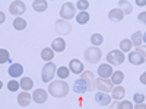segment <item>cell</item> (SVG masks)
Masks as SVG:
<instances>
[{"label":"cell","mask_w":146,"mask_h":109,"mask_svg":"<svg viewBox=\"0 0 146 109\" xmlns=\"http://www.w3.org/2000/svg\"><path fill=\"white\" fill-rule=\"evenodd\" d=\"M48 93H50L53 98H57V99L66 98L67 93H69V84L64 80L51 81L50 86H48Z\"/></svg>","instance_id":"obj_1"},{"label":"cell","mask_w":146,"mask_h":109,"mask_svg":"<svg viewBox=\"0 0 146 109\" xmlns=\"http://www.w3.org/2000/svg\"><path fill=\"white\" fill-rule=\"evenodd\" d=\"M101 57H102V53L98 47H89L85 50V60L89 64H96L101 60Z\"/></svg>","instance_id":"obj_2"},{"label":"cell","mask_w":146,"mask_h":109,"mask_svg":"<svg viewBox=\"0 0 146 109\" xmlns=\"http://www.w3.org/2000/svg\"><path fill=\"white\" fill-rule=\"evenodd\" d=\"M145 54H146V53H145V48L137 47L136 51H131V53L129 54V61H130L131 64H135V66L145 64V60H146Z\"/></svg>","instance_id":"obj_3"},{"label":"cell","mask_w":146,"mask_h":109,"mask_svg":"<svg viewBox=\"0 0 146 109\" xmlns=\"http://www.w3.org/2000/svg\"><path fill=\"white\" fill-rule=\"evenodd\" d=\"M60 16L63 18V20H69L72 18L76 16V6L72 2H66L62 6V10H60Z\"/></svg>","instance_id":"obj_4"},{"label":"cell","mask_w":146,"mask_h":109,"mask_svg":"<svg viewBox=\"0 0 146 109\" xmlns=\"http://www.w3.org/2000/svg\"><path fill=\"white\" fill-rule=\"evenodd\" d=\"M54 76H56V64H54V63H47V64L42 67V73H41L42 81H44V83L51 81Z\"/></svg>","instance_id":"obj_5"},{"label":"cell","mask_w":146,"mask_h":109,"mask_svg":"<svg viewBox=\"0 0 146 109\" xmlns=\"http://www.w3.org/2000/svg\"><path fill=\"white\" fill-rule=\"evenodd\" d=\"M124 60H126L124 53L117 51V50H114V51H110V53L107 54V61H108L110 64L118 66V64H123V63H124Z\"/></svg>","instance_id":"obj_6"},{"label":"cell","mask_w":146,"mask_h":109,"mask_svg":"<svg viewBox=\"0 0 146 109\" xmlns=\"http://www.w3.org/2000/svg\"><path fill=\"white\" fill-rule=\"evenodd\" d=\"M27 10V6H25V3L23 2H21V0H16V2H12L10 5H9V12L13 16H21L23 12Z\"/></svg>","instance_id":"obj_7"},{"label":"cell","mask_w":146,"mask_h":109,"mask_svg":"<svg viewBox=\"0 0 146 109\" xmlns=\"http://www.w3.org/2000/svg\"><path fill=\"white\" fill-rule=\"evenodd\" d=\"M95 87L98 89L100 92H104V93H108L113 90V83L110 81L108 79H102V77H98L95 80Z\"/></svg>","instance_id":"obj_8"},{"label":"cell","mask_w":146,"mask_h":109,"mask_svg":"<svg viewBox=\"0 0 146 109\" xmlns=\"http://www.w3.org/2000/svg\"><path fill=\"white\" fill-rule=\"evenodd\" d=\"M56 31H57L60 35H67V33H70V31H72V25H70L67 20L60 19V20L56 22Z\"/></svg>","instance_id":"obj_9"},{"label":"cell","mask_w":146,"mask_h":109,"mask_svg":"<svg viewBox=\"0 0 146 109\" xmlns=\"http://www.w3.org/2000/svg\"><path fill=\"white\" fill-rule=\"evenodd\" d=\"M82 74V79L86 81V84H88V92H94V89H95V79H94V73L92 71H82L80 73Z\"/></svg>","instance_id":"obj_10"},{"label":"cell","mask_w":146,"mask_h":109,"mask_svg":"<svg viewBox=\"0 0 146 109\" xmlns=\"http://www.w3.org/2000/svg\"><path fill=\"white\" fill-rule=\"evenodd\" d=\"M73 92L78 93V95H83L85 92H88V84L82 77L78 79L75 83H73Z\"/></svg>","instance_id":"obj_11"},{"label":"cell","mask_w":146,"mask_h":109,"mask_svg":"<svg viewBox=\"0 0 146 109\" xmlns=\"http://www.w3.org/2000/svg\"><path fill=\"white\" fill-rule=\"evenodd\" d=\"M47 98H48V95L44 89H36L32 93V100H35V103H44L47 102Z\"/></svg>","instance_id":"obj_12"},{"label":"cell","mask_w":146,"mask_h":109,"mask_svg":"<svg viewBox=\"0 0 146 109\" xmlns=\"http://www.w3.org/2000/svg\"><path fill=\"white\" fill-rule=\"evenodd\" d=\"M95 102L101 106H108L111 103V98L104 92H98V93H95Z\"/></svg>","instance_id":"obj_13"},{"label":"cell","mask_w":146,"mask_h":109,"mask_svg":"<svg viewBox=\"0 0 146 109\" xmlns=\"http://www.w3.org/2000/svg\"><path fill=\"white\" fill-rule=\"evenodd\" d=\"M22 73H23V66L19 63H13L9 67V76H12V77H19V76H22Z\"/></svg>","instance_id":"obj_14"},{"label":"cell","mask_w":146,"mask_h":109,"mask_svg":"<svg viewBox=\"0 0 146 109\" xmlns=\"http://www.w3.org/2000/svg\"><path fill=\"white\" fill-rule=\"evenodd\" d=\"M98 74H100V77H102V79L111 77V74H113L111 66H110V64H101V66L98 67Z\"/></svg>","instance_id":"obj_15"},{"label":"cell","mask_w":146,"mask_h":109,"mask_svg":"<svg viewBox=\"0 0 146 109\" xmlns=\"http://www.w3.org/2000/svg\"><path fill=\"white\" fill-rule=\"evenodd\" d=\"M123 18H124V13L120 9H113L108 13V19L111 22H120V20H123Z\"/></svg>","instance_id":"obj_16"},{"label":"cell","mask_w":146,"mask_h":109,"mask_svg":"<svg viewBox=\"0 0 146 109\" xmlns=\"http://www.w3.org/2000/svg\"><path fill=\"white\" fill-rule=\"evenodd\" d=\"M51 50L56 53H62V51H64L66 50V41L64 39H62V38H57V39H54L53 41V44H51Z\"/></svg>","instance_id":"obj_17"},{"label":"cell","mask_w":146,"mask_h":109,"mask_svg":"<svg viewBox=\"0 0 146 109\" xmlns=\"http://www.w3.org/2000/svg\"><path fill=\"white\" fill-rule=\"evenodd\" d=\"M31 100H32V96L28 92H22L18 95V103L21 106H28L31 103Z\"/></svg>","instance_id":"obj_18"},{"label":"cell","mask_w":146,"mask_h":109,"mask_svg":"<svg viewBox=\"0 0 146 109\" xmlns=\"http://www.w3.org/2000/svg\"><path fill=\"white\" fill-rule=\"evenodd\" d=\"M70 71H73L75 74H80V73L83 71V63L79 61V60L73 58L70 61Z\"/></svg>","instance_id":"obj_19"},{"label":"cell","mask_w":146,"mask_h":109,"mask_svg":"<svg viewBox=\"0 0 146 109\" xmlns=\"http://www.w3.org/2000/svg\"><path fill=\"white\" fill-rule=\"evenodd\" d=\"M113 96H111V99H115V100H121L124 98V95H126V90H124V87L123 86H115V87H113Z\"/></svg>","instance_id":"obj_20"},{"label":"cell","mask_w":146,"mask_h":109,"mask_svg":"<svg viewBox=\"0 0 146 109\" xmlns=\"http://www.w3.org/2000/svg\"><path fill=\"white\" fill-rule=\"evenodd\" d=\"M19 87H22L23 92L31 90V89L34 87V81H32V79H29V77H22L21 81H19Z\"/></svg>","instance_id":"obj_21"},{"label":"cell","mask_w":146,"mask_h":109,"mask_svg":"<svg viewBox=\"0 0 146 109\" xmlns=\"http://www.w3.org/2000/svg\"><path fill=\"white\" fill-rule=\"evenodd\" d=\"M32 7H34L35 12H44V10H47L48 3H47V0H34Z\"/></svg>","instance_id":"obj_22"},{"label":"cell","mask_w":146,"mask_h":109,"mask_svg":"<svg viewBox=\"0 0 146 109\" xmlns=\"http://www.w3.org/2000/svg\"><path fill=\"white\" fill-rule=\"evenodd\" d=\"M143 38H145V33L143 32H140V31L135 32V33H133V36H131V45L140 47V44H143V41H145Z\"/></svg>","instance_id":"obj_23"},{"label":"cell","mask_w":146,"mask_h":109,"mask_svg":"<svg viewBox=\"0 0 146 109\" xmlns=\"http://www.w3.org/2000/svg\"><path fill=\"white\" fill-rule=\"evenodd\" d=\"M124 80V73L123 71H113V74H111V83L113 84H121Z\"/></svg>","instance_id":"obj_24"},{"label":"cell","mask_w":146,"mask_h":109,"mask_svg":"<svg viewBox=\"0 0 146 109\" xmlns=\"http://www.w3.org/2000/svg\"><path fill=\"white\" fill-rule=\"evenodd\" d=\"M41 58L44 60V61L50 63L51 60L54 58V51L51 50V48H44V50L41 51Z\"/></svg>","instance_id":"obj_25"},{"label":"cell","mask_w":146,"mask_h":109,"mask_svg":"<svg viewBox=\"0 0 146 109\" xmlns=\"http://www.w3.org/2000/svg\"><path fill=\"white\" fill-rule=\"evenodd\" d=\"M75 18H76V22L79 23V25H85V23L89 22V18H91V16L86 13V12H79Z\"/></svg>","instance_id":"obj_26"},{"label":"cell","mask_w":146,"mask_h":109,"mask_svg":"<svg viewBox=\"0 0 146 109\" xmlns=\"http://www.w3.org/2000/svg\"><path fill=\"white\" fill-rule=\"evenodd\" d=\"M13 28L16 31H23L27 28V20L23 19V18H15L13 20Z\"/></svg>","instance_id":"obj_27"},{"label":"cell","mask_w":146,"mask_h":109,"mask_svg":"<svg viewBox=\"0 0 146 109\" xmlns=\"http://www.w3.org/2000/svg\"><path fill=\"white\" fill-rule=\"evenodd\" d=\"M57 76H58V79H60V80L67 79V77L70 76V70H69V67H66V66L58 67V70H57Z\"/></svg>","instance_id":"obj_28"},{"label":"cell","mask_w":146,"mask_h":109,"mask_svg":"<svg viewBox=\"0 0 146 109\" xmlns=\"http://www.w3.org/2000/svg\"><path fill=\"white\" fill-rule=\"evenodd\" d=\"M118 9L123 12L124 15H127V13H131V10H133V7H131V5L129 3V2H118Z\"/></svg>","instance_id":"obj_29"},{"label":"cell","mask_w":146,"mask_h":109,"mask_svg":"<svg viewBox=\"0 0 146 109\" xmlns=\"http://www.w3.org/2000/svg\"><path fill=\"white\" fill-rule=\"evenodd\" d=\"M120 50H121V53H129L130 50H131V41L130 39H121V42H120Z\"/></svg>","instance_id":"obj_30"},{"label":"cell","mask_w":146,"mask_h":109,"mask_svg":"<svg viewBox=\"0 0 146 109\" xmlns=\"http://www.w3.org/2000/svg\"><path fill=\"white\" fill-rule=\"evenodd\" d=\"M91 42H92L94 47H95V45H101V44L104 42V36H102L101 33H94V35L91 36Z\"/></svg>","instance_id":"obj_31"},{"label":"cell","mask_w":146,"mask_h":109,"mask_svg":"<svg viewBox=\"0 0 146 109\" xmlns=\"http://www.w3.org/2000/svg\"><path fill=\"white\" fill-rule=\"evenodd\" d=\"M10 60V55H9V51L7 50H0V64H5V63H9Z\"/></svg>","instance_id":"obj_32"},{"label":"cell","mask_w":146,"mask_h":109,"mask_svg":"<svg viewBox=\"0 0 146 109\" xmlns=\"http://www.w3.org/2000/svg\"><path fill=\"white\" fill-rule=\"evenodd\" d=\"M76 6H78V9L80 12H85V10L89 7V2H86V0H79V2L76 3Z\"/></svg>","instance_id":"obj_33"},{"label":"cell","mask_w":146,"mask_h":109,"mask_svg":"<svg viewBox=\"0 0 146 109\" xmlns=\"http://www.w3.org/2000/svg\"><path fill=\"white\" fill-rule=\"evenodd\" d=\"M7 89H9L10 92H16V90L19 89V83L15 81V80H10V81L7 83Z\"/></svg>","instance_id":"obj_34"},{"label":"cell","mask_w":146,"mask_h":109,"mask_svg":"<svg viewBox=\"0 0 146 109\" xmlns=\"http://www.w3.org/2000/svg\"><path fill=\"white\" fill-rule=\"evenodd\" d=\"M118 109H133V105L129 100H121L118 103Z\"/></svg>","instance_id":"obj_35"},{"label":"cell","mask_w":146,"mask_h":109,"mask_svg":"<svg viewBox=\"0 0 146 109\" xmlns=\"http://www.w3.org/2000/svg\"><path fill=\"white\" fill-rule=\"evenodd\" d=\"M135 102H136V103H145V95L136 93V95H135Z\"/></svg>","instance_id":"obj_36"},{"label":"cell","mask_w":146,"mask_h":109,"mask_svg":"<svg viewBox=\"0 0 146 109\" xmlns=\"http://www.w3.org/2000/svg\"><path fill=\"white\" fill-rule=\"evenodd\" d=\"M110 109H118V103H117V100H115L114 103L110 105Z\"/></svg>","instance_id":"obj_37"},{"label":"cell","mask_w":146,"mask_h":109,"mask_svg":"<svg viewBox=\"0 0 146 109\" xmlns=\"http://www.w3.org/2000/svg\"><path fill=\"white\" fill-rule=\"evenodd\" d=\"M133 109H146V106H145V103H137V106Z\"/></svg>","instance_id":"obj_38"},{"label":"cell","mask_w":146,"mask_h":109,"mask_svg":"<svg viewBox=\"0 0 146 109\" xmlns=\"http://www.w3.org/2000/svg\"><path fill=\"white\" fill-rule=\"evenodd\" d=\"M5 19H6L5 13H3V12H0V23H3V22H5Z\"/></svg>","instance_id":"obj_39"},{"label":"cell","mask_w":146,"mask_h":109,"mask_svg":"<svg viewBox=\"0 0 146 109\" xmlns=\"http://www.w3.org/2000/svg\"><path fill=\"white\" fill-rule=\"evenodd\" d=\"M145 16H146V13H142V15H139V20L145 22Z\"/></svg>","instance_id":"obj_40"},{"label":"cell","mask_w":146,"mask_h":109,"mask_svg":"<svg viewBox=\"0 0 146 109\" xmlns=\"http://www.w3.org/2000/svg\"><path fill=\"white\" fill-rule=\"evenodd\" d=\"M139 6H145V2H140V0H137V2H136Z\"/></svg>","instance_id":"obj_41"},{"label":"cell","mask_w":146,"mask_h":109,"mask_svg":"<svg viewBox=\"0 0 146 109\" xmlns=\"http://www.w3.org/2000/svg\"><path fill=\"white\" fill-rule=\"evenodd\" d=\"M2 86H3V84H2V80H0V89H2Z\"/></svg>","instance_id":"obj_42"}]
</instances>
